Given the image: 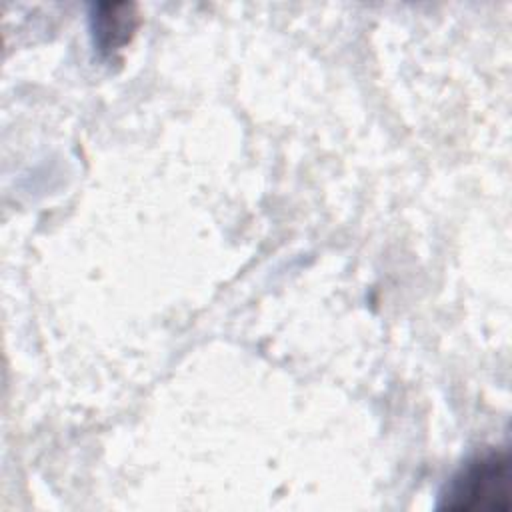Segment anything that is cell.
Segmentation results:
<instances>
[{
  "label": "cell",
  "mask_w": 512,
  "mask_h": 512,
  "mask_svg": "<svg viewBox=\"0 0 512 512\" xmlns=\"http://www.w3.org/2000/svg\"><path fill=\"white\" fill-rule=\"evenodd\" d=\"M510 460L506 452L486 450L472 456L440 492V510L478 512L508 510Z\"/></svg>",
  "instance_id": "6da1fadb"
},
{
  "label": "cell",
  "mask_w": 512,
  "mask_h": 512,
  "mask_svg": "<svg viewBox=\"0 0 512 512\" xmlns=\"http://www.w3.org/2000/svg\"><path fill=\"white\" fill-rule=\"evenodd\" d=\"M92 34L100 52L114 54L126 42L138 26V8L132 2H100L94 6Z\"/></svg>",
  "instance_id": "7a4b0ae2"
}]
</instances>
